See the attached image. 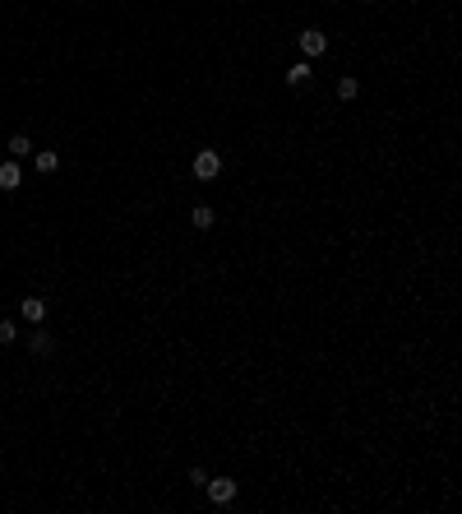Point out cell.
<instances>
[{
  "label": "cell",
  "instance_id": "cell-7",
  "mask_svg": "<svg viewBox=\"0 0 462 514\" xmlns=\"http://www.w3.org/2000/svg\"><path fill=\"white\" fill-rule=\"evenodd\" d=\"M190 223H194L199 232H209V227H213V209H209V204H194V209H190Z\"/></svg>",
  "mask_w": 462,
  "mask_h": 514
},
{
  "label": "cell",
  "instance_id": "cell-1",
  "mask_svg": "<svg viewBox=\"0 0 462 514\" xmlns=\"http://www.w3.org/2000/svg\"><path fill=\"white\" fill-rule=\"evenodd\" d=\"M296 42H301V51H305V60H319L324 51H329V37H324L319 28H305V33H301Z\"/></svg>",
  "mask_w": 462,
  "mask_h": 514
},
{
  "label": "cell",
  "instance_id": "cell-4",
  "mask_svg": "<svg viewBox=\"0 0 462 514\" xmlns=\"http://www.w3.org/2000/svg\"><path fill=\"white\" fill-rule=\"evenodd\" d=\"M19 315H23L28 324H42V320H46V302H42V297H23Z\"/></svg>",
  "mask_w": 462,
  "mask_h": 514
},
{
  "label": "cell",
  "instance_id": "cell-6",
  "mask_svg": "<svg viewBox=\"0 0 462 514\" xmlns=\"http://www.w3.org/2000/svg\"><path fill=\"white\" fill-rule=\"evenodd\" d=\"M310 79H315V70H310V60H296V65L286 70V84H291V89H305Z\"/></svg>",
  "mask_w": 462,
  "mask_h": 514
},
{
  "label": "cell",
  "instance_id": "cell-10",
  "mask_svg": "<svg viewBox=\"0 0 462 514\" xmlns=\"http://www.w3.org/2000/svg\"><path fill=\"white\" fill-rule=\"evenodd\" d=\"M5 148H10V158H14V162H19V158H28V153H33V144H28V134H14V139H10V144H5Z\"/></svg>",
  "mask_w": 462,
  "mask_h": 514
},
{
  "label": "cell",
  "instance_id": "cell-5",
  "mask_svg": "<svg viewBox=\"0 0 462 514\" xmlns=\"http://www.w3.org/2000/svg\"><path fill=\"white\" fill-rule=\"evenodd\" d=\"M19 181H23V172H19V162H0V191H19Z\"/></svg>",
  "mask_w": 462,
  "mask_h": 514
},
{
  "label": "cell",
  "instance_id": "cell-12",
  "mask_svg": "<svg viewBox=\"0 0 462 514\" xmlns=\"http://www.w3.org/2000/svg\"><path fill=\"white\" fill-rule=\"evenodd\" d=\"M14 338H19V324H14V320H0V347H10Z\"/></svg>",
  "mask_w": 462,
  "mask_h": 514
},
{
  "label": "cell",
  "instance_id": "cell-2",
  "mask_svg": "<svg viewBox=\"0 0 462 514\" xmlns=\"http://www.w3.org/2000/svg\"><path fill=\"white\" fill-rule=\"evenodd\" d=\"M204 491H209L213 505H231L236 501V482L231 477H213V482H204Z\"/></svg>",
  "mask_w": 462,
  "mask_h": 514
},
{
  "label": "cell",
  "instance_id": "cell-3",
  "mask_svg": "<svg viewBox=\"0 0 462 514\" xmlns=\"http://www.w3.org/2000/svg\"><path fill=\"white\" fill-rule=\"evenodd\" d=\"M218 172H222V153L204 148V153L194 158V176H199V181H218Z\"/></svg>",
  "mask_w": 462,
  "mask_h": 514
},
{
  "label": "cell",
  "instance_id": "cell-8",
  "mask_svg": "<svg viewBox=\"0 0 462 514\" xmlns=\"http://www.w3.org/2000/svg\"><path fill=\"white\" fill-rule=\"evenodd\" d=\"M28 347H33L37 357H46V352H55V338L51 334H28Z\"/></svg>",
  "mask_w": 462,
  "mask_h": 514
},
{
  "label": "cell",
  "instance_id": "cell-9",
  "mask_svg": "<svg viewBox=\"0 0 462 514\" xmlns=\"http://www.w3.org/2000/svg\"><path fill=\"white\" fill-rule=\"evenodd\" d=\"M356 93H361V79H356V75H347V79H338V98H342V102H352V98H356Z\"/></svg>",
  "mask_w": 462,
  "mask_h": 514
},
{
  "label": "cell",
  "instance_id": "cell-11",
  "mask_svg": "<svg viewBox=\"0 0 462 514\" xmlns=\"http://www.w3.org/2000/svg\"><path fill=\"white\" fill-rule=\"evenodd\" d=\"M33 162H37V172H55V167H60V153H51V148H42V153H37Z\"/></svg>",
  "mask_w": 462,
  "mask_h": 514
}]
</instances>
